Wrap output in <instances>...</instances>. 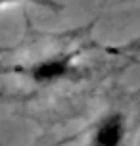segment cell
Instances as JSON below:
<instances>
[{
    "label": "cell",
    "mask_w": 140,
    "mask_h": 146,
    "mask_svg": "<svg viewBox=\"0 0 140 146\" xmlns=\"http://www.w3.org/2000/svg\"><path fill=\"white\" fill-rule=\"evenodd\" d=\"M25 75L37 85H54L59 81L77 77L79 67H77L73 52H61V54L46 56L33 62L25 69Z\"/></svg>",
    "instance_id": "1"
},
{
    "label": "cell",
    "mask_w": 140,
    "mask_h": 146,
    "mask_svg": "<svg viewBox=\"0 0 140 146\" xmlns=\"http://www.w3.org/2000/svg\"><path fill=\"white\" fill-rule=\"evenodd\" d=\"M129 139V119L123 111L110 110L94 123L87 146H125Z\"/></svg>",
    "instance_id": "2"
},
{
    "label": "cell",
    "mask_w": 140,
    "mask_h": 146,
    "mask_svg": "<svg viewBox=\"0 0 140 146\" xmlns=\"http://www.w3.org/2000/svg\"><path fill=\"white\" fill-rule=\"evenodd\" d=\"M15 2H19V0H0V8L8 6V4H15Z\"/></svg>",
    "instance_id": "3"
},
{
    "label": "cell",
    "mask_w": 140,
    "mask_h": 146,
    "mask_svg": "<svg viewBox=\"0 0 140 146\" xmlns=\"http://www.w3.org/2000/svg\"><path fill=\"white\" fill-rule=\"evenodd\" d=\"M0 50H2V48H0Z\"/></svg>",
    "instance_id": "4"
}]
</instances>
